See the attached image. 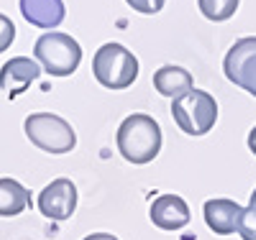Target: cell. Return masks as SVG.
<instances>
[{
	"label": "cell",
	"instance_id": "3",
	"mask_svg": "<svg viewBox=\"0 0 256 240\" xmlns=\"http://www.w3.org/2000/svg\"><path fill=\"white\" fill-rule=\"evenodd\" d=\"M34 56L41 61L44 72H49L52 77H70L77 72L82 61V46L70 33L49 31L36 41Z\"/></svg>",
	"mask_w": 256,
	"mask_h": 240
},
{
	"label": "cell",
	"instance_id": "11",
	"mask_svg": "<svg viewBox=\"0 0 256 240\" xmlns=\"http://www.w3.org/2000/svg\"><path fill=\"white\" fill-rule=\"evenodd\" d=\"M20 13H24V18L31 26L44 28V31L62 26L64 15H67L62 0H20Z\"/></svg>",
	"mask_w": 256,
	"mask_h": 240
},
{
	"label": "cell",
	"instance_id": "6",
	"mask_svg": "<svg viewBox=\"0 0 256 240\" xmlns=\"http://www.w3.org/2000/svg\"><path fill=\"white\" fill-rule=\"evenodd\" d=\"M223 72L228 82L246 90L256 97V36L241 38L230 46L223 61Z\"/></svg>",
	"mask_w": 256,
	"mask_h": 240
},
{
	"label": "cell",
	"instance_id": "4",
	"mask_svg": "<svg viewBox=\"0 0 256 240\" xmlns=\"http://www.w3.org/2000/svg\"><path fill=\"white\" fill-rule=\"evenodd\" d=\"M172 118L187 136H205L218 123V102L205 90H192L172 100Z\"/></svg>",
	"mask_w": 256,
	"mask_h": 240
},
{
	"label": "cell",
	"instance_id": "5",
	"mask_svg": "<svg viewBox=\"0 0 256 240\" xmlns=\"http://www.w3.org/2000/svg\"><path fill=\"white\" fill-rule=\"evenodd\" d=\"M28 141L46 154H70L77 146L74 128L54 113H31L24 123Z\"/></svg>",
	"mask_w": 256,
	"mask_h": 240
},
{
	"label": "cell",
	"instance_id": "9",
	"mask_svg": "<svg viewBox=\"0 0 256 240\" xmlns=\"http://www.w3.org/2000/svg\"><path fill=\"white\" fill-rule=\"evenodd\" d=\"M202 212H205L208 228L216 235H233V233H238V225H241V217H244L246 207H241L233 200L218 197V200H208Z\"/></svg>",
	"mask_w": 256,
	"mask_h": 240
},
{
	"label": "cell",
	"instance_id": "17",
	"mask_svg": "<svg viewBox=\"0 0 256 240\" xmlns=\"http://www.w3.org/2000/svg\"><path fill=\"white\" fill-rule=\"evenodd\" d=\"M128 5H131L136 13H144V15H156L166 0H126Z\"/></svg>",
	"mask_w": 256,
	"mask_h": 240
},
{
	"label": "cell",
	"instance_id": "15",
	"mask_svg": "<svg viewBox=\"0 0 256 240\" xmlns=\"http://www.w3.org/2000/svg\"><path fill=\"white\" fill-rule=\"evenodd\" d=\"M238 235L244 240H256V207H246L244 217H241V225H238Z\"/></svg>",
	"mask_w": 256,
	"mask_h": 240
},
{
	"label": "cell",
	"instance_id": "10",
	"mask_svg": "<svg viewBox=\"0 0 256 240\" xmlns=\"http://www.w3.org/2000/svg\"><path fill=\"white\" fill-rule=\"evenodd\" d=\"M38 74H41V67L31 56H13L0 69V87H3V92L16 97L20 92H26L31 82L38 79Z\"/></svg>",
	"mask_w": 256,
	"mask_h": 240
},
{
	"label": "cell",
	"instance_id": "1",
	"mask_svg": "<svg viewBox=\"0 0 256 240\" xmlns=\"http://www.w3.org/2000/svg\"><path fill=\"white\" fill-rule=\"evenodd\" d=\"M116 141H118L120 156L128 164L141 166V164H148V161H154L159 156V151H162V128L152 115L134 113L120 123Z\"/></svg>",
	"mask_w": 256,
	"mask_h": 240
},
{
	"label": "cell",
	"instance_id": "13",
	"mask_svg": "<svg viewBox=\"0 0 256 240\" xmlns=\"http://www.w3.org/2000/svg\"><path fill=\"white\" fill-rule=\"evenodd\" d=\"M31 205V192L18 179H0V217H16Z\"/></svg>",
	"mask_w": 256,
	"mask_h": 240
},
{
	"label": "cell",
	"instance_id": "8",
	"mask_svg": "<svg viewBox=\"0 0 256 240\" xmlns=\"http://www.w3.org/2000/svg\"><path fill=\"white\" fill-rule=\"evenodd\" d=\"M152 223L162 230H182L184 225H190V205L180 197V194H162L152 202L148 210Z\"/></svg>",
	"mask_w": 256,
	"mask_h": 240
},
{
	"label": "cell",
	"instance_id": "20",
	"mask_svg": "<svg viewBox=\"0 0 256 240\" xmlns=\"http://www.w3.org/2000/svg\"><path fill=\"white\" fill-rule=\"evenodd\" d=\"M248 205H251V207H256V189L251 192V200H248Z\"/></svg>",
	"mask_w": 256,
	"mask_h": 240
},
{
	"label": "cell",
	"instance_id": "12",
	"mask_svg": "<svg viewBox=\"0 0 256 240\" xmlns=\"http://www.w3.org/2000/svg\"><path fill=\"white\" fill-rule=\"evenodd\" d=\"M154 90L164 97L180 100L187 92L195 90V82H192V74L182 67H174V64H164L162 69L154 72Z\"/></svg>",
	"mask_w": 256,
	"mask_h": 240
},
{
	"label": "cell",
	"instance_id": "2",
	"mask_svg": "<svg viewBox=\"0 0 256 240\" xmlns=\"http://www.w3.org/2000/svg\"><path fill=\"white\" fill-rule=\"evenodd\" d=\"M92 74L113 92L128 90L138 77V59L123 43H102L92 56Z\"/></svg>",
	"mask_w": 256,
	"mask_h": 240
},
{
	"label": "cell",
	"instance_id": "19",
	"mask_svg": "<svg viewBox=\"0 0 256 240\" xmlns=\"http://www.w3.org/2000/svg\"><path fill=\"white\" fill-rule=\"evenodd\" d=\"M248 148H251V154L256 156V125L251 128V133H248Z\"/></svg>",
	"mask_w": 256,
	"mask_h": 240
},
{
	"label": "cell",
	"instance_id": "18",
	"mask_svg": "<svg viewBox=\"0 0 256 240\" xmlns=\"http://www.w3.org/2000/svg\"><path fill=\"white\" fill-rule=\"evenodd\" d=\"M84 240H118V238L110 235V233H92V235H88Z\"/></svg>",
	"mask_w": 256,
	"mask_h": 240
},
{
	"label": "cell",
	"instance_id": "14",
	"mask_svg": "<svg viewBox=\"0 0 256 240\" xmlns=\"http://www.w3.org/2000/svg\"><path fill=\"white\" fill-rule=\"evenodd\" d=\"M238 3H241V0H198L200 13L208 20H216V23H223V20L236 15Z\"/></svg>",
	"mask_w": 256,
	"mask_h": 240
},
{
	"label": "cell",
	"instance_id": "7",
	"mask_svg": "<svg viewBox=\"0 0 256 240\" xmlns=\"http://www.w3.org/2000/svg\"><path fill=\"white\" fill-rule=\"evenodd\" d=\"M38 210L49 220H67L77 210V187L72 179L59 177L38 194Z\"/></svg>",
	"mask_w": 256,
	"mask_h": 240
},
{
	"label": "cell",
	"instance_id": "16",
	"mask_svg": "<svg viewBox=\"0 0 256 240\" xmlns=\"http://www.w3.org/2000/svg\"><path fill=\"white\" fill-rule=\"evenodd\" d=\"M16 41V26L8 15L0 13V54L10 49V43Z\"/></svg>",
	"mask_w": 256,
	"mask_h": 240
}]
</instances>
